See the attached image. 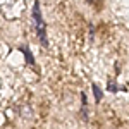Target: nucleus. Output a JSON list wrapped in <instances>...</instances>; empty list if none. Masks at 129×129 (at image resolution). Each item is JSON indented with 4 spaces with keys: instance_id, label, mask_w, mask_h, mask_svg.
Segmentation results:
<instances>
[{
    "instance_id": "f257e3e1",
    "label": "nucleus",
    "mask_w": 129,
    "mask_h": 129,
    "mask_svg": "<svg viewBox=\"0 0 129 129\" xmlns=\"http://www.w3.org/2000/svg\"><path fill=\"white\" fill-rule=\"evenodd\" d=\"M31 17H33V29L36 33L38 40L43 47H48V38H47V24L43 21V16H41L40 10V2L35 0L33 4V12H31Z\"/></svg>"
},
{
    "instance_id": "f03ea898",
    "label": "nucleus",
    "mask_w": 129,
    "mask_h": 129,
    "mask_svg": "<svg viewBox=\"0 0 129 129\" xmlns=\"http://www.w3.org/2000/svg\"><path fill=\"white\" fill-rule=\"evenodd\" d=\"M81 102H83V107H81V117H83L84 120H88V107H86L88 98H86V93H81Z\"/></svg>"
},
{
    "instance_id": "7ed1b4c3",
    "label": "nucleus",
    "mask_w": 129,
    "mask_h": 129,
    "mask_svg": "<svg viewBox=\"0 0 129 129\" xmlns=\"http://www.w3.org/2000/svg\"><path fill=\"white\" fill-rule=\"evenodd\" d=\"M91 89H93V95H95V103H100V102H102V96H103L100 86L96 83H93V84H91Z\"/></svg>"
},
{
    "instance_id": "20e7f679",
    "label": "nucleus",
    "mask_w": 129,
    "mask_h": 129,
    "mask_svg": "<svg viewBox=\"0 0 129 129\" xmlns=\"http://www.w3.org/2000/svg\"><path fill=\"white\" fill-rule=\"evenodd\" d=\"M21 52L26 55V60H28V64H35V60H33V57H31V52L28 47H21Z\"/></svg>"
},
{
    "instance_id": "39448f33",
    "label": "nucleus",
    "mask_w": 129,
    "mask_h": 129,
    "mask_svg": "<svg viewBox=\"0 0 129 129\" xmlns=\"http://www.w3.org/2000/svg\"><path fill=\"white\" fill-rule=\"evenodd\" d=\"M86 2L91 4V5H100V2H102V0H86Z\"/></svg>"
}]
</instances>
